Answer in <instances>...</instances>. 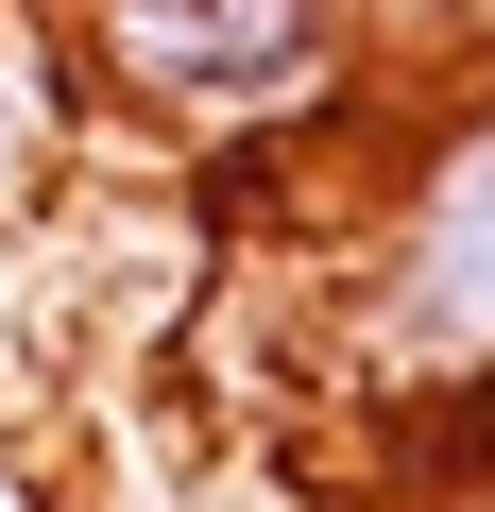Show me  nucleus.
<instances>
[{"instance_id":"2","label":"nucleus","mask_w":495,"mask_h":512,"mask_svg":"<svg viewBox=\"0 0 495 512\" xmlns=\"http://www.w3.org/2000/svg\"><path fill=\"white\" fill-rule=\"evenodd\" d=\"M376 325L427 376L495 393V86H461L376 188Z\"/></svg>"},{"instance_id":"1","label":"nucleus","mask_w":495,"mask_h":512,"mask_svg":"<svg viewBox=\"0 0 495 512\" xmlns=\"http://www.w3.org/2000/svg\"><path fill=\"white\" fill-rule=\"evenodd\" d=\"M376 52V0H86V69L171 137H308Z\"/></svg>"}]
</instances>
